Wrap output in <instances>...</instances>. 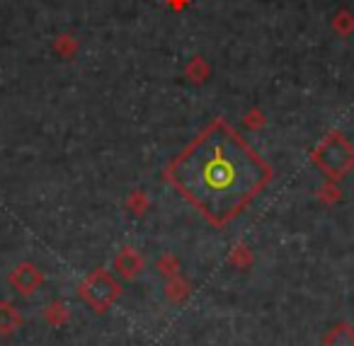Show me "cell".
I'll use <instances>...</instances> for the list:
<instances>
[{
    "label": "cell",
    "instance_id": "6da1fadb",
    "mask_svg": "<svg viewBox=\"0 0 354 346\" xmlns=\"http://www.w3.org/2000/svg\"><path fill=\"white\" fill-rule=\"evenodd\" d=\"M162 175L209 223L226 225L270 184L272 167L243 141L236 128L216 119Z\"/></svg>",
    "mask_w": 354,
    "mask_h": 346
},
{
    "label": "cell",
    "instance_id": "7a4b0ae2",
    "mask_svg": "<svg viewBox=\"0 0 354 346\" xmlns=\"http://www.w3.org/2000/svg\"><path fill=\"white\" fill-rule=\"evenodd\" d=\"M313 162L325 172L328 177L342 180L354 167V148L342 138V133H330L313 153Z\"/></svg>",
    "mask_w": 354,
    "mask_h": 346
},
{
    "label": "cell",
    "instance_id": "3957f363",
    "mask_svg": "<svg viewBox=\"0 0 354 346\" xmlns=\"http://www.w3.org/2000/svg\"><path fill=\"white\" fill-rule=\"evenodd\" d=\"M78 293L88 300V305L93 307L95 312H104L114 300L119 298L122 288L114 281V276L104 269H97L93 271L83 283L78 286Z\"/></svg>",
    "mask_w": 354,
    "mask_h": 346
},
{
    "label": "cell",
    "instance_id": "277c9868",
    "mask_svg": "<svg viewBox=\"0 0 354 346\" xmlns=\"http://www.w3.org/2000/svg\"><path fill=\"white\" fill-rule=\"evenodd\" d=\"M41 281H44V276H41V271L35 264H20L10 276V283L20 293H25V296H32V293L39 288Z\"/></svg>",
    "mask_w": 354,
    "mask_h": 346
},
{
    "label": "cell",
    "instance_id": "5b68a950",
    "mask_svg": "<svg viewBox=\"0 0 354 346\" xmlns=\"http://www.w3.org/2000/svg\"><path fill=\"white\" fill-rule=\"evenodd\" d=\"M114 267H117V271L122 273V276L131 278V276H136V273L141 271L143 262H141V257L133 252V249H122V252L117 254V259H114Z\"/></svg>",
    "mask_w": 354,
    "mask_h": 346
},
{
    "label": "cell",
    "instance_id": "8992f818",
    "mask_svg": "<svg viewBox=\"0 0 354 346\" xmlns=\"http://www.w3.org/2000/svg\"><path fill=\"white\" fill-rule=\"evenodd\" d=\"M325 346H354V327L339 322L325 334Z\"/></svg>",
    "mask_w": 354,
    "mask_h": 346
},
{
    "label": "cell",
    "instance_id": "52a82bcc",
    "mask_svg": "<svg viewBox=\"0 0 354 346\" xmlns=\"http://www.w3.org/2000/svg\"><path fill=\"white\" fill-rule=\"evenodd\" d=\"M22 327V315L10 305V302H3L0 305V334H12Z\"/></svg>",
    "mask_w": 354,
    "mask_h": 346
}]
</instances>
